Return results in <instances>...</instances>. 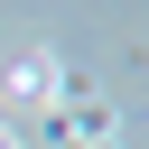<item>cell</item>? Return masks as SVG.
Instances as JSON below:
<instances>
[{
    "label": "cell",
    "mask_w": 149,
    "mask_h": 149,
    "mask_svg": "<svg viewBox=\"0 0 149 149\" xmlns=\"http://www.w3.org/2000/svg\"><path fill=\"white\" fill-rule=\"evenodd\" d=\"M0 149H28V140H19V130H9V121H0Z\"/></svg>",
    "instance_id": "3"
},
{
    "label": "cell",
    "mask_w": 149,
    "mask_h": 149,
    "mask_svg": "<svg viewBox=\"0 0 149 149\" xmlns=\"http://www.w3.org/2000/svg\"><path fill=\"white\" fill-rule=\"evenodd\" d=\"M65 140H74V149H130V140H121V121H112V112H102V102H84V112H74V130H65Z\"/></svg>",
    "instance_id": "2"
},
{
    "label": "cell",
    "mask_w": 149,
    "mask_h": 149,
    "mask_svg": "<svg viewBox=\"0 0 149 149\" xmlns=\"http://www.w3.org/2000/svg\"><path fill=\"white\" fill-rule=\"evenodd\" d=\"M9 102H19V112L65 102V65H56V56H19V65H9Z\"/></svg>",
    "instance_id": "1"
}]
</instances>
